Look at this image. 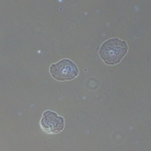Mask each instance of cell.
Wrapping results in <instances>:
<instances>
[{"label":"cell","instance_id":"6da1fadb","mask_svg":"<svg viewBox=\"0 0 151 151\" xmlns=\"http://www.w3.org/2000/svg\"><path fill=\"white\" fill-rule=\"evenodd\" d=\"M128 50V45L124 40L111 38L105 41L99 50L100 57L107 65H116L124 58Z\"/></svg>","mask_w":151,"mask_h":151},{"label":"cell","instance_id":"7a4b0ae2","mask_svg":"<svg viewBox=\"0 0 151 151\" xmlns=\"http://www.w3.org/2000/svg\"><path fill=\"white\" fill-rule=\"evenodd\" d=\"M50 74L55 80L58 81H67L73 80L79 75V70L72 60H63L60 63L52 65Z\"/></svg>","mask_w":151,"mask_h":151},{"label":"cell","instance_id":"3957f363","mask_svg":"<svg viewBox=\"0 0 151 151\" xmlns=\"http://www.w3.org/2000/svg\"><path fill=\"white\" fill-rule=\"evenodd\" d=\"M64 118L52 111H45L40 121V126L47 133H58L64 129Z\"/></svg>","mask_w":151,"mask_h":151}]
</instances>
